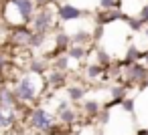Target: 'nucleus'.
Segmentation results:
<instances>
[{"label": "nucleus", "mask_w": 148, "mask_h": 135, "mask_svg": "<svg viewBox=\"0 0 148 135\" xmlns=\"http://www.w3.org/2000/svg\"><path fill=\"white\" fill-rule=\"evenodd\" d=\"M146 135H148V129H146Z\"/></svg>", "instance_id": "f704fd0d"}, {"label": "nucleus", "mask_w": 148, "mask_h": 135, "mask_svg": "<svg viewBox=\"0 0 148 135\" xmlns=\"http://www.w3.org/2000/svg\"><path fill=\"white\" fill-rule=\"evenodd\" d=\"M55 14H57V18L61 22H75V20L83 18V16H87V10L79 8L73 2H61V4H57Z\"/></svg>", "instance_id": "39448f33"}, {"label": "nucleus", "mask_w": 148, "mask_h": 135, "mask_svg": "<svg viewBox=\"0 0 148 135\" xmlns=\"http://www.w3.org/2000/svg\"><path fill=\"white\" fill-rule=\"evenodd\" d=\"M69 67H71V59L67 55H55V57H51V69L53 71L69 73Z\"/></svg>", "instance_id": "2eb2a0df"}, {"label": "nucleus", "mask_w": 148, "mask_h": 135, "mask_svg": "<svg viewBox=\"0 0 148 135\" xmlns=\"http://www.w3.org/2000/svg\"><path fill=\"white\" fill-rule=\"evenodd\" d=\"M71 61H83V59H87V47H69L67 49V53H65Z\"/></svg>", "instance_id": "aec40b11"}, {"label": "nucleus", "mask_w": 148, "mask_h": 135, "mask_svg": "<svg viewBox=\"0 0 148 135\" xmlns=\"http://www.w3.org/2000/svg\"><path fill=\"white\" fill-rule=\"evenodd\" d=\"M95 65H99V67H103L106 71L112 67V57H110V53L108 51H103V49H97L95 51Z\"/></svg>", "instance_id": "412c9836"}, {"label": "nucleus", "mask_w": 148, "mask_h": 135, "mask_svg": "<svg viewBox=\"0 0 148 135\" xmlns=\"http://www.w3.org/2000/svg\"><path fill=\"white\" fill-rule=\"evenodd\" d=\"M142 87H146V89H148V79H146V81L142 83Z\"/></svg>", "instance_id": "2f4dec72"}, {"label": "nucleus", "mask_w": 148, "mask_h": 135, "mask_svg": "<svg viewBox=\"0 0 148 135\" xmlns=\"http://www.w3.org/2000/svg\"><path fill=\"white\" fill-rule=\"evenodd\" d=\"M101 77H106V69H103V67H99V65H95V63L87 65V69H85V79L95 81V79H101Z\"/></svg>", "instance_id": "6ab92c4d"}, {"label": "nucleus", "mask_w": 148, "mask_h": 135, "mask_svg": "<svg viewBox=\"0 0 148 135\" xmlns=\"http://www.w3.org/2000/svg\"><path fill=\"white\" fill-rule=\"evenodd\" d=\"M136 18H138L144 26L148 24V2H144V4L140 6V10H138V16H136Z\"/></svg>", "instance_id": "b1692460"}, {"label": "nucleus", "mask_w": 148, "mask_h": 135, "mask_svg": "<svg viewBox=\"0 0 148 135\" xmlns=\"http://www.w3.org/2000/svg\"><path fill=\"white\" fill-rule=\"evenodd\" d=\"M27 123L35 133H41V135H55L59 131L55 115L39 105H35L33 109L27 111Z\"/></svg>", "instance_id": "7ed1b4c3"}, {"label": "nucleus", "mask_w": 148, "mask_h": 135, "mask_svg": "<svg viewBox=\"0 0 148 135\" xmlns=\"http://www.w3.org/2000/svg\"><path fill=\"white\" fill-rule=\"evenodd\" d=\"M128 14L122 12V8H116V10H99L97 16H95V22L97 26H106V24H112V22H118V20H126Z\"/></svg>", "instance_id": "9d476101"}, {"label": "nucleus", "mask_w": 148, "mask_h": 135, "mask_svg": "<svg viewBox=\"0 0 148 135\" xmlns=\"http://www.w3.org/2000/svg\"><path fill=\"white\" fill-rule=\"evenodd\" d=\"M6 67H8V55L4 51H0V73L6 71Z\"/></svg>", "instance_id": "a878e982"}, {"label": "nucleus", "mask_w": 148, "mask_h": 135, "mask_svg": "<svg viewBox=\"0 0 148 135\" xmlns=\"http://www.w3.org/2000/svg\"><path fill=\"white\" fill-rule=\"evenodd\" d=\"M142 65L148 69V51H144V53H142Z\"/></svg>", "instance_id": "c756f323"}, {"label": "nucleus", "mask_w": 148, "mask_h": 135, "mask_svg": "<svg viewBox=\"0 0 148 135\" xmlns=\"http://www.w3.org/2000/svg\"><path fill=\"white\" fill-rule=\"evenodd\" d=\"M55 119H57V123H61V125H65V127H71V125H75L77 123V119H79V113H77V109L69 103V101H59V105L55 107Z\"/></svg>", "instance_id": "423d86ee"}, {"label": "nucleus", "mask_w": 148, "mask_h": 135, "mask_svg": "<svg viewBox=\"0 0 148 135\" xmlns=\"http://www.w3.org/2000/svg\"><path fill=\"white\" fill-rule=\"evenodd\" d=\"M81 111H83L87 117H97V115L101 113V105H99L97 101L89 99V101H83V103H81Z\"/></svg>", "instance_id": "a211bd4d"}, {"label": "nucleus", "mask_w": 148, "mask_h": 135, "mask_svg": "<svg viewBox=\"0 0 148 135\" xmlns=\"http://www.w3.org/2000/svg\"><path fill=\"white\" fill-rule=\"evenodd\" d=\"M43 81H45V87L57 91V89H61V87L67 85V73H59V71L49 69V71L43 75Z\"/></svg>", "instance_id": "9b49d317"}, {"label": "nucleus", "mask_w": 148, "mask_h": 135, "mask_svg": "<svg viewBox=\"0 0 148 135\" xmlns=\"http://www.w3.org/2000/svg\"><path fill=\"white\" fill-rule=\"evenodd\" d=\"M122 75H124V83L126 85H142L148 79V69L142 63H134V65L126 67L122 71Z\"/></svg>", "instance_id": "0eeeda50"}, {"label": "nucleus", "mask_w": 148, "mask_h": 135, "mask_svg": "<svg viewBox=\"0 0 148 135\" xmlns=\"http://www.w3.org/2000/svg\"><path fill=\"white\" fill-rule=\"evenodd\" d=\"M120 105L124 107V111H126V113H134V101H132V99H124Z\"/></svg>", "instance_id": "bb28decb"}, {"label": "nucleus", "mask_w": 148, "mask_h": 135, "mask_svg": "<svg viewBox=\"0 0 148 135\" xmlns=\"http://www.w3.org/2000/svg\"><path fill=\"white\" fill-rule=\"evenodd\" d=\"M97 8L99 10H116V8H122V0H97Z\"/></svg>", "instance_id": "4be33fe9"}, {"label": "nucleus", "mask_w": 148, "mask_h": 135, "mask_svg": "<svg viewBox=\"0 0 148 135\" xmlns=\"http://www.w3.org/2000/svg\"><path fill=\"white\" fill-rule=\"evenodd\" d=\"M91 38H93V34L87 32V30H77V32H71L69 34V43L73 47H87Z\"/></svg>", "instance_id": "dca6fc26"}, {"label": "nucleus", "mask_w": 148, "mask_h": 135, "mask_svg": "<svg viewBox=\"0 0 148 135\" xmlns=\"http://www.w3.org/2000/svg\"><path fill=\"white\" fill-rule=\"evenodd\" d=\"M55 20H57L55 8H53V6H45V8H39V10L35 12V16H33V20H31V24H29V28H31V32H35V34L47 36L49 32L55 30V26H57Z\"/></svg>", "instance_id": "20e7f679"}, {"label": "nucleus", "mask_w": 148, "mask_h": 135, "mask_svg": "<svg viewBox=\"0 0 148 135\" xmlns=\"http://www.w3.org/2000/svg\"><path fill=\"white\" fill-rule=\"evenodd\" d=\"M12 95L18 101V105H33L37 99H41V93L45 91V81L39 75L25 73L12 83Z\"/></svg>", "instance_id": "f257e3e1"}, {"label": "nucleus", "mask_w": 148, "mask_h": 135, "mask_svg": "<svg viewBox=\"0 0 148 135\" xmlns=\"http://www.w3.org/2000/svg\"><path fill=\"white\" fill-rule=\"evenodd\" d=\"M69 47H71L69 34H67L65 30H57L55 36H53V55H51V57H55V55H65ZM51 57H49V59H51Z\"/></svg>", "instance_id": "f8f14e48"}, {"label": "nucleus", "mask_w": 148, "mask_h": 135, "mask_svg": "<svg viewBox=\"0 0 148 135\" xmlns=\"http://www.w3.org/2000/svg\"><path fill=\"white\" fill-rule=\"evenodd\" d=\"M47 45V36H43V34H35L33 32V36H31V41H29V49H43Z\"/></svg>", "instance_id": "5701e85b"}, {"label": "nucleus", "mask_w": 148, "mask_h": 135, "mask_svg": "<svg viewBox=\"0 0 148 135\" xmlns=\"http://www.w3.org/2000/svg\"><path fill=\"white\" fill-rule=\"evenodd\" d=\"M18 121V111H4L0 109V133L12 129Z\"/></svg>", "instance_id": "ddd939ff"}, {"label": "nucleus", "mask_w": 148, "mask_h": 135, "mask_svg": "<svg viewBox=\"0 0 148 135\" xmlns=\"http://www.w3.org/2000/svg\"><path fill=\"white\" fill-rule=\"evenodd\" d=\"M126 22H128L130 30H136V32H138V30H142V28H144V24H142L136 16H134V18H132V16H126Z\"/></svg>", "instance_id": "393cba45"}, {"label": "nucleus", "mask_w": 148, "mask_h": 135, "mask_svg": "<svg viewBox=\"0 0 148 135\" xmlns=\"http://www.w3.org/2000/svg\"><path fill=\"white\" fill-rule=\"evenodd\" d=\"M31 135H41V133H31Z\"/></svg>", "instance_id": "72a5a7b5"}, {"label": "nucleus", "mask_w": 148, "mask_h": 135, "mask_svg": "<svg viewBox=\"0 0 148 135\" xmlns=\"http://www.w3.org/2000/svg\"><path fill=\"white\" fill-rule=\"evenodd\" d=\"M85 93H87V89L83 85H67V97H69L71 103L83 101L85 99Z\"/></svg>", "instance_id": "f3484780"}, {"label": "nucleus", "mask_w": 148, "mask_h": 135, "mask_svg": "<svg viewBox=\"0 0 148 135\" xmlns=\"http://www.w3.org/2000/svg\"><path fill=\"white\" fill-rule=\"evenodd\" d=\"M97 117H99V123H101V125H108V123H110V111H108V109H101V113H99Z\"/></svg>", "instance_id": "cd10ccee"}, {"label": "nucleus", "mask_w": 148, "mask_h": 135, "mask_svg": "<svg viewBox=\"0 0 148 135\" xmlns=\"http://www.w3.org/2000/svg\"><path fill=\"white\" fill-rule=\"evenodd\" d=\"M33 2H35V6H37V10H39V8L51 6V2H53V0H33Z\"/></svg>", "instance_id": "c85d7f7f"}, {"label": "nucleus", "mask_w": 148, "mask_h": 135, "mask_svg": "<svg viewBox=\"0 0 148 135\" xmlns=\"http://www.w3.org/2000/svg\"><path fill=\"white\" fill-rule=\"evenodd\" d=\"M142 53H144V51H140L136 45H130L128 51H126V57L120 61L122 67L126 69V67H130V65H134V63H142Z\"/></svg>", "instance_id": "4468645a"}, {"label": "nucleus", "mask_w": 148, "mask_h": 135, "mask_svg": "<svg viewBox=\"0 0 148 135\" xmlns=\"http://www.w3.org/2000/svg\"><path fill=\"white\" fill-rule=\"evenodd\" d=\"M49 69H51V59H49L47 55H41V57H31L27 73H33V75L43 77V75L49 71Z\"/></svg>", "instance_id": "1a4fd4ad"}, {"label": "nucleus", "mask_w": 148, "mask_h": 135, "mask_svg": "<svg viewBox=\"0 0 148 135\" xmlns=\"http://www.w3.org/2000/svg\"><path fill=\"white\" fill-rule=\"evenodd\" d=\"M31 36H33V32H31L29 26H14V28H10V32H8L10 43H12L14 47H18V49H29Z\"/></svg>", "instance_id": "6e6552de"}, {"label": "nucleus", "mask_w": 148, "mask_h": 135, "mask_svg": "<svg viewBox=\"0 0 148 135\" xmlns=\"http://www.w3.org/2000/svg\"><path fill=\"white\" fill-rule=\"evenodd\" d=\"M35 12H37V6H35L33 0H6L2 18L10 28L29 26L33 16H35Z\"/></svg>", "instance_id": "f03ea898"}, {"label": "nucleus", "mask_w": 148, "mask_h": 135, "mask_svg": "<svg viewBox=\"0 0 148 135\" xmlns=\"http://www.w3.org/2000/svg\"><path fill=\"white\" fill-rule=\"evenodd\" d=\"M142 32H144V36H146V38H148V24H146V26H144V28H142Z\"/></svg>", "instance_id": "7c9ffc66"}, {"label": "nucleus", "mask_w": 148, "mask_h": 135, "mask_svg": "<svg viewBox=\"0 0 148 135\" xmlns=\"http://www.w3.org/2000/svg\"><path fill=\"white\" fill-rule=\"evenodd\" d=\"M93 135H103V133H101V131H97V133H93Z\"/></svg>", "instance_id": "473e14b6"}]
</instances>
